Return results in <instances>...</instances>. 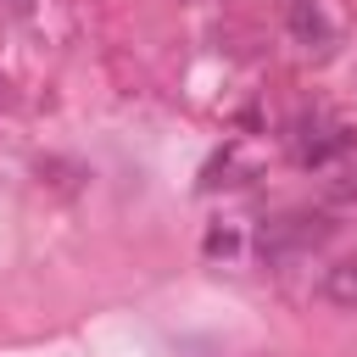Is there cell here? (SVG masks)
I'll use <instances>...</instances> for the list:
<instances>
[{"instance_id":"obj_1","label":"cell","mask_w":357,"mask_h":357,"mask_svg":"<svg viewBox=\"0 0 357 357\" xmlns=\"http://www.w3.org/2000/svg\"><path fill=\"white\" fill-rule=\"evenodd\" d=\"M346 151H351V134L335 128V123H301V134H296V156H301L307 167H329V162L346 156Z\"/></svg>"},{"instance_id":"obj_2","label":"cell","mask_w":357,"mask_h":357,"mask_svg":"<svg viewBox=\"0 0 357 357\" xmlns=\"http://www.w3.org/2000/svg\"><path fill=\"white\" fill-rule=\"evenodd\" d=\"M290 33L301 45H329V17L318 11V0H290Z\"/></svg>"},{"instance_id":"obj_3","label":"cell","mask_w":357,"mask_h":357,"mask_svg":"<svg viewBox=\"0 0 357 357\" xmlns=\"http://www.w3.org/2000/svg\"><path fill=\"white\" fill-rule=\"evenodd\" d=\"M324 296H329L335 307H351V312H357V257H346V262H335V268L324 273Z\"/></svg>"},{"instance_id":"obj_4","label":"cell","mask_w":357,"mask_h":357,"mask_svg":"<svg viewBox=\"0 0 357 357\" xmlns=\"http://www.w3.org/2000/svg\"><path fill=\"white\" fill-rule=\"evenodd\" d=\"M329 173H335V178H329V190H335V195H357V156H351V151H346V156H335V162H329Z\"/></svg>"},{"instance_id":"obj_5","label":"cell","mask_w":357,"mask_h":357,"mask_svg":"<svg viewBox=\"0 0 357 357\" xmlns=\"http://www.w3.org/2000/svg\"><path fill=\"white\" fill-rule=\"evenodd\" d=\"M0 100H6V78H0Z\"/></svg>"}]
</instances>
